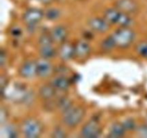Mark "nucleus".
I'll use <instances>...</instances> for the list:
<instances>
[{"mask_svg": "<svg viewBox=\"0 0 147 138\" xmlns=\"http://www.w3.org/2000/svg\"><path fill=\"white\" fill-rule=\"evenodd\" d=\"M111 36L117 47H126L133 42L135 33L129 27H123V28L116 30Z\"/></svg>", "mask_w": 147, "mask_h": 138, "instance_id": "f257e3e1", "label": "nucleus"}, {"mask_svg": "<svg viewBox=\"0 0 147 138\" xmlns=\"http://www.w3.org/2000/svg\"><path fill=\"white\" fill-rule=\"evenodd\" d=\"M85 113V109L81 106H73L63 113V121L69 127H75L83 120Z\"/></svg>", "mask_w": 147, "mask_h": 138, "instance_id": "f03ea898", "label": "nucleus"}, {"mask_svg": "<svg viewBox=\"0 0 147 138\" xmlns=\"http://www.w3.org/2000/svg\"><path fill=\"white\" fill-rule=\"evenodd\" d=\"M22 131L26 137L37 138L41 135L42 127L37 119L30 118L22 123Z\"/></svg>", "mask_w": 147, "mask_h": 138, "instance_id": "7ed1b4c3", "label": "nucleus"}, {"mask_svg": "<svg viewBox=\"0 0 147 138\" xmlns=\"http://www.w3.org/2000/svg\"><path fill=\"white\" fill-rule=\"evenodd\" d=\"M101 129L97 119H93L84 125L81 130V136L86 138H95L100 135Z\"/></svg>", "mask_w": 147, "mask_h": 138, "instance_id": "20e7f679", "label": "nucleus"}, {"mask_svg": "<svg viewBox=\"0 0 147 138\" xmlns=\"http://www.w3.org/2000/svg\"><path fill=\"white\" fill-rule=\"evenodd\" d=\"M115 7L127 14H134L138 11V4L135 0H117L115 2Z\"/></svg>", "mask_w": 147, "mask_h": 138, "instance_id": "39448f33", "label": "nucleus"}, {"mask_svg": "<svg viewBox=\"0 0 147 138\" xmlns=\"http://www.w3.org/2000/svg\"><path fill=\"white\" fill-rule=\"evenodd\" d=\"M36 64L37 76L41 78H47L51 76L53 72V67L48 59L41 57L36 61Z\"/></svg>", "mask_w": 147, "mask_h": 138, "instance_id": "423d86ee", "label": "nucleus"}, {"mask_svg": "<svg viewBox=\"0 0 147 138\" xmlns=\"http://www.w3.org/2000/svg\"><path fill=\"white\" fill-rule=\"evenodd\" d=\"M43 17L42 10L36 8L29 9L23 16L24 21L29 25H34L40 22Z\"/></svg>", "mask_w": 147, "mask_h": 138, "instance_id": "0eeeda50", "label": "nucleus"}, {"mask_svg": "<svg viewBox=\"0 0 147 138\" xmlns=\"http://www.w3.org/2000/svg\"><path fill=\"white\" fill-rule=\"evenodd\" d=\"M109 24L110 23L108 22L105 19L103 20V19L98 18V17L90 19L88 21V25L92 30L101 33L106 32L109 30V27H110Z\"/></svg>", "mask_w": 147, "mask_h": 138, "instance_id": "6e6552de", "label": "nucleus"}, {"mask_svg": "<svg viewBox=\"0 0 147 138\" xmlns=\"http://www.w3.org/2000/svg\"><path fill=\"white\" fill-rule=\"evenodd\" d=\"M20 74L25 78H30L37 75L36 62L27 61L24 63L20 68Z\"/></svg>", "mask_w": 147, "mask_h": 138, "instance_id": "1a4fd4ad", "label": "nucleus"}, {"mask_svg": "<svg viewBox=\"0 0 147 138\" xmlns=\"http://www.w3.org/2000/svg\"><path fill=\"white\" fill-rule=\"evenodd\" d=\"M59 55L62 60H70L75 55V46L70 43H63L59 50Z\"/></svg>", "mask_w": 147, "mask_h": 138, "instance_id": "9d476101", "label": "nucleus"}, {"mask_svg": "<svg viewBox=\"0 0 147 138\" xmlns=\"http://www.w3.org/2000/svg\"><path fill=\"white\" fill-rule=\"evenodd\" d=\"M90 48L88 43L80 40L75 45V56L80 59H85L90 54Z\"/></svg>", "mask_w": 147, "mask_h": 138, "instance_id": "9b49d317", "label": "nucleus"}, {"mask_svg": "<svg viewBox=\"0 0 147 138\" xmlns=\"http://www.w3.org/2000/svg\"><path fill=\"white\" fill-rule=\"evenodd\" d=\"M67 34V32L66 29L63 26L59 25L56 26L52 30L50 35H51L53 41L57 43H63V41L65 40Z\"/></svg>", "mask_w": 147, "mask_h": 138, "instance_id": "f8f14e48", "label": "nucleus"}, {"mask_svg": "<svg viewBox=\"0 0 147 138\" xmlns=\"http://www.w3.org/2000/svg\"><path fill=\"white\" fill-rule=\"evenodd\" d=\"M122 12L116 9H109L105 12V20L110 24H119L121 17Z\"/></svg>", "mask_w": 147, "mask_h": 138, "instance_id": "ddd939ff", "label": "nucleus"}, {"mask_svg": "<svg viewBox=\"0 0 147 138\" xmlns=\"http://www.w3.org/2000/svg\"><path fill=\"white\" fill-rule=\"evenodd\" d=\"M51 84L56 89L60 91H65L70 86V81L65 76H57L53 79Z\"/></svg>", "mask_w": 147, "mask_h": 138, "instance_id": "4468645a", "label": "nucleus"}, {"mask_svg": "<svg viewBox=\"0 0 147 138\" xmlns=\"http://www.w3.org/2000/svg\"><path fill=\"white\" fill-rule=\"evenodd\" d=\"M126 131V130L123 126V123L121 124L119 122H116V123L113 124L111 127L109 137L113 138L121 137L124 135Z\"/></svg>", "mask_w": 147, "mask_h": 138, "instance_id": "2eb2a0df", "label": "nucleus"}, {"mask_svg": "<svg viewBox=\"0 0 147 138\" xmlns=\"http://www.w3.org/2000/svg\"><path fill=\"white\" fill-rule=\"evenodd\" d=\"M40 95L42 99L50 100L53 99L56 93V89L52 84L45 85L40 89Z\"/></svg>", "mask_w": 147, "mask_h": 138, "instance_id": "dca6fc26", "label": "nucleus"}, {"mask_svg": "<svg viewBox=\"0 0 147 138\" xmlns=\"http://www.w3.org/2000/svg\"><path fill=\"white\" fill-rule=\"evenodd\" d=\"M1 137L7 138H15L18 137V131L15 126L12 125H6L5 126H2L1 128Z\"/></svg>", "mask_w": 147, "mask_h": 138, "instance_id": "f3484780", "label": "nucleus"}, {"mask_svg": "<svg viewBox=\"0 0 147 138\" xmlns=\"http://www.w3.org/2000/svg\"><path fill=\"white\" fill-rule=\"evenodd\" d=\"M40 55L43 58L49 60V59L55 57V55H56V50L52 46V45H51L43 46V47H40Z\"/></svg>", "mask_w": 147, "mask_h": 138, "instance_id": "a211bd4d", "label": "nucleus"}, {"mask_svg": "<svg viewBox=\"0 0 147 138\" xmlns=\"http://www.w3.org/2000/svg\"><path fill=\"white\" fill-rule=\"evenodd\" d=\"M57 103V106L63 113L67 112L70 108L73 107V102L67 97H62L61 99H59Z\"/></svg>", "mask_w": 147, "mask_h": 138, "instance_id": "6ab92c4d", "label": "nucleus"}, {"mask_svg": "<svg viewBox=\"0 0 147 138\" xmlns=\"http://www.w3.org/2000/svg\"><path fill=\"white\" fill-rule=\"evenodd\" d=\"M100 46H101V48L105 51H110L112 49L114 48L115 47H116V43H115L112 36L108 37L107 38L103 40L102 41Z\"/></svg>", "mask_w": 147, "mask_h": 138, "instance_id": "aec40b11", "label": "nucleus"}, {"mask_svg": "<svg viewBox=\"0 0 147 138\" xmlns=\"http://www.w3.org/2000/svg\"><path fill=\"white\" fill-rule=\"evenodd\" d=\"M46 18L50 21H54V20H57L60 17V10L57 9H49L47 10L45 13Z\"/></svg>", "mask_w": 147, "mask_h": 138, "instance_id": "412c9836", "label": "nucleus"}, {"mask_svg": "<svg viewBox=\"0 0 147 138\" xmlns=\"http://www.w3.org/2000/svg\"><path fill=\"white\" fill-rule=\"evenodd\" d=\"M53 42L54 41H53L50 34H44L40 36V38H39L38 43L40 47H43V46L51 45Z\"/></svg>", "mask_w": 147, "mask_h": 138, "instance_id": "4be33fe9", "label": "nucleus"}, {"mask_svg": "<svg viewBox=\"0 0 147 138\" xmlns=\"http://www.w3.org/2000/svg\"><path fill=\"white\" fill-rule=\"evenodd\" d=\"M136 52L141 55L147 57V43L142 42L138 44L136 47Z\"/></svg>", "mask_w": 147, "mask_h": 138, "instance_id": "5701e85b", "label": "nucleus"}, {"mask_svg": "<svg viewBox=\"0 0 147 138\" xmlns=\"http://www.w3.org/2000/svg\"><path fill=\"white\" fill-rule=\"evenodd\" d=\"M136 133L139 137L147 138V125L143 124L136 127Z\"/></svg>", "mask_w": 147, "mask_h": 138, "instance_id": "b1692460", "label": "nucleus"}, {"mask_svg": "<svg viewBox=\"0 0 147 138\" xmlns=\"http://www.w3.org/2000/svg\"><path fill=\"white\" fill-rule=\"evenodd\" d=\"M52 137L54 138H65L67 137L66 132L63 129L60 127H57L54 129L53 134L51 135Z\"/></svg>", "mask_w": 147, "mask_h": 138, "instance_id": "393cba45", "label": "nucleus"}, {"mask_svg": "<svg viewBox=\"0 0 147 138\" xmlns=\"http://www.w3.org/2000/svg\"><path fill=\"white\" fill-rule=\"evenodd\" d=\"M123 126H124L126 130H132V129H136V124H135L134 121L132 120V119H129L125 121L123 123Z\"/></svg>", "mask_w": 147, "mask_h": 138, "instance_id": "a878e982", "label": "nucleus"}, {"mask_svg": "<svg viewBox=\"0 0 147 138\" xmlns=\"http://www.w3.org/2000/svg\"><path fill=\"white\" fill-rule=\"evenodd\" d=\"M8 112H7V109L4 108H1V113H0V122H1V125L6 123L7 119H8Z\"/></svg>", "mask_w": 147, "mask_h": 138, "instance_id": "bb28decb", "label": "nucleus"}, {"mask_svg": "<svg viewBox=\"0 0 147 138\" xmlns=\"http://www.w3.org/2000/svg\"><path fill=\"white\" fill-rule=\"evenodd\" d=\"M7 83H8V80H7V78L5 76L2 75L1 76V92L4 91V88L7 87Z\"/></svg>", "mask_w": 147, "mask_h": 138, "instance_id": "cd10ccee", "label": "nucleus"}, {"mask_svg": "<svg viewBox=\"0 0 147 138\" xmlns=\"http://www.w3.org/2000/svg\"><path fill=\"white\" fill-rule=\"evenodd\" d=\"M6 61H7V55H6L5 52L4 50H1V55H0V64H1V66H3L4 64H6Z\"/></svg>", "mask_w": 147, "mask_h": 138, "instance_id": "c85d7f7f", "label": "nucleus"}, {"mask_svg": "<svg viewBox=\"0 0 147 138\" xmlns=\"http://www.w3.org/2000/svg\"><path fill=\"white\" fill-rule=\"evenodd\" d=\"M11 32L13 36L17 37V36H20V34H21V30L19 28H13L12 30H11Z\"/></svg>", "mask_w": 147, "mask_h": 138, "instance_id": "c756f323", "label": "nucleus"}, {"mask_svg": "<svg viewBox=\"0 0 147 138\" xmlns=\"http://www.w3.org/2000/svg\"><path fill=\"white\" fill-rule=\"evenodd\" d=\"M40 1H41L42 3H43V4H50V3H51L52 1H53V0H39Z\"/></svg>", "mask_w": 147, "mask_h": 138, "instance_id": "7c9ffc66", "label": "nucleus"}]
</instances>
